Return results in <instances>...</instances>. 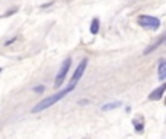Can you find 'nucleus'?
I'll return each mask as SVG.
<instances>
[{"mask_svg": "<svg viewBox=\"0 0 166 139\" xmlns=\"http://www.w3.org/2000/svg\"><path fill=\"white\" fill-rule=\"evenodd\" d=\"M166 91V83L163 81V84L159 86L157 88H154L152 93H150V96H149V99L153 100V101H156V100H160L162 99V96H163V93Z\"/></svg>", "mask_w": 166, "mask_h": 139, "instance_id": "20e7f679", "label": "nucleus"}, {"mask_svg": "<svg viewBox=\"0 0 166 139\" xmlns=\"http://www.w3.org/2000/svg\"><path fill=\"white\" fill-rule=\"evenodd\" d=\"M34 91H35V93H42V91H44V86L35 87V88H34Z\"/></svg>", "mask_w": 166, "mask_h": 139, "instance_id": "9d476101", "label": "nucleus"}, {"mask_svg": "<svg viewBox=\"0 0 166 139\" xmlns=\"http://www.w3.org/2000/svg\"><path fill=\"white\" fill-rule=\"evenodd\" d=\"M98 32H99V19H93L92 25H90V33L96 35Z\"/></svg>", "mask_w": 166, "mask_h": 139, "instance_id": "0eeeda50", "label": "nucleus"}, {"mask_svg": "<svg viewBox=\"0 0 166 139\" xmlns=\"http://www.w3.org/2000/svg\"><path fill=\"white\" fill-rule=\"evenodd\" d=\"M70 65H72V60H70V58H67V60L61 64L60 70H58V74L55 75V83H54L55 87H58L63 84V81H64L67 73H69V70H70Z\"/></svg>", "mask_w": 166, "mask_h": 139, "instance_id": "7ed1b4c3", "label": "nucleus"}, {"mask_svg": "<svg viewBox=\"0 0 166 139\" xmlns=\"http://www.w3.org/2000/svg\"><path fill=\"white\" fill-rule=\"evenodd\" d=\"M139 23L143 28L146 29H150V31H156L160 28V20L154 16H149V15H141L139 16Z\"/></svg>", "mask_w": 166, "mask_h": 139, "instance_id": "f03ea898", "label": "nucleus"}, {"mask_svg": "<svg viewBox=\"0 0 166 139\" xmlns=\"http://www.w3.org/2000/svg\"><path fill=\"white\" fill-rule=\"evenodd\" d=\"M134 126H136V131H137V132H143V123H137V122L134 120Z\"/></svg>", "mask_w": 166, "mask_h": 139, "instance_id": "1a4fd4ad", "label": "nucleus"}, {"mask_svg": "<svg viewBox=\"0 0 166 139\" xmlns=\"http://www.w3.org/2000/svg\"><path fill=\"white\" fill-rule=\"evenodd\" d=\"M86 65H87V60H82V62L79 64V67L76 68V71H74L73 77H72V81L73 83H77V80L83 75V73H85V70H86Z\"/></svg>", "mask_w": 166, "mask_h": 139, "instance_id": "39448f33", "label": "nucleus"}, {"mask_svg": "<svg viewBox=\"0 0 166 139\" xmlns=\"http://www.w3.org/2000/svg\"><path fill=\"white\" fill-rule=\"evenodd\" d=\"M120 101H114V103H108L105 106H102V110L106 112V110H112V109H117V107H120Z\"/></svg>", "mask_w": 166, "mask_h": 139, "instance_id": "6e6552de", "label": "nucleus"}, {"mask_svg": "<svg viewBox=\"0 0 166 139\" xmlns=\"http://www.w3.org/2000/svg\"><path fill=\"white\" fill-rule=\"evenodd\" d=\"M157 75H159L160 81H165L166 80V60H162L159 62V67H157Z\"/></svg>", "mask_w": 166, "mask_h": 139, "instance_id": "423d86ee", "label": "nucleus"}, {"mask_svg": "<svg viewBox=\"0 0 166 139\" xmlns=\"http://www.w3.org/2000/svg\"><path fill=\"white\" fill-rule=\"evenodd\" d=\"M74 86H76V83H72L69 87H66L64 90H61V91L55 93V94H53V96H50V97H47L45 100H42V101H40L37 106L32 109L34 113H40L42 112V110H45V109H48V107H51L54 104V103H57V101H60L61 99H64L69 93L72 91L74 88Z\"/></svg>", "mask_w": 166, "mask_h": 139, "instance_id": "f257e3e1", "label": "nucleus"}]
</instances>
